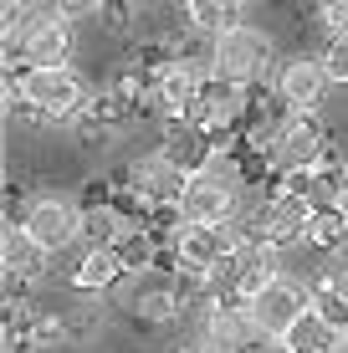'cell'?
I'll use <instances>...</instances> for the list:
<instances>
[{
  "label": "cell",
  "instance_id": "f1b7e54d",
  "mask_svg": "<svg viewBox=\"0 0 348 353\" xmlns=\"http://www.w3.org/2000/svg\"><path fill=\"white\" fill-rule=\"evenodd\" d=\"M52 6H57V16H62V21H77V16H92L103 0H52Z\"/></svg>",
  "mask_w": 348,
  "mask_h": 353
},
{
  "label": "cell",
  "instance_id": "603a6c76",
  "mask_svg": "<svg viewBox=\"0 0 348 353\" xmlns=\"http://www.w3.org/2000/svg\"><path fill=\"white\" fill-rule=\"evenodd\" d=\"M313 307L328 318L338 333H348V292L343 287H333V282H323L318 276V287H313Z\"/></svg>",
  "mask_w": 348,
  "mask_h": 353
},
{
  "label": "cell",
  "instance_id": "5b68a950",
  "mask_svg": "<svg viewBox=\"0 0 348 353\" xmlns=\"http://www.w3.org/2000/svg\"><path fill=\"white\" fill-rule=\"evenodd\" d=\"M241 241H246V236L236 230V215H231V221H221V225H179L174 256H179L185 272H210V266L225 261Z\"/></svg>",
  "mask_w": 348,
  "mask_h": 353
},
{
  "label": "cell",
  "instance_id": "2e32d148",
  "mask_svg": "<svg viewBox=\"0 0 348 353\" xmlns=\"http://www.w3.org/2000/svg\"><path fill=\"white\" fill-rule=\"evenodd\" d=\"M282 338L292 343V353H343V333H338L328 318H323L313 302H307V312H303L292 327H287Z\"/></svg>",
  "mask_w": 348,
  "mask_h": 353
},
{
  "label": "cell",
  "instance_id": "5bb4252c",
  "mask_svg": "<svg viewBox=\"0 0 348 353\" xmlns=\"http://www.w3.org/2000/svg\"><path fill=\"white\" fill-rule=\"evenodd\" d=\"M46 256H52V251H41V241L26 230V221H10V225H6V236H0V266H6L10 292H16L21 276H36V272H41Z\"/></svg>",
  "mask_w": 348,
  "mask_h": 353
},
{
  "label": "cell",
  "instance_id": "ba28073f",
  "mask_svg": "<svg viewBox=\"0 0 348 353\" xmlns=\"http://www.w3.org/2000/svg\"><path fill=\"white\" fill-rule=\"evenodd\" d=\"M174 215L185 225H221V221H231V215H236V194L221 190L205 174H190V185H185V194H179Z\"/></svg>",
  "mask_w": 348,
  "mask_h": 353
},
{
  "label": "cell",
  "instance_id": "7a4b0ae2",
  "mask_svg": "<svg viewBox=\"0 0 348 353\" xmlns=\"http://www.w3.org/2000/svg\"><path fill=\"white\" fill-rule=\"evenodd\" d=\"M318 164H328V128H323L313 113L292 108V113L282 118L277 139L267 143V169H277V174H307V169H318Z\"/></svg>",
  "mask_w": 348,
  "mask_h": 353
},
{
  "label": "cell",
  "instance_id": "8992f818",
  "mask_svg": "<svg viewBox=\"0 0 348 353\" xmlns=\"http://www.w3.org/2000/svg\"><path fill=\"white\" fill-rule=\"evenodd\" d=\"M313 210L318 205L307 200L303 190H277L267 205H261V236L272 241V246H303L307 241V225H313Z\"/></svg>",
  "mask_w": 348,
  "mask_h": 353
},
{
  "label": "cell",
  "instance_id": "ac0fdd59",
  "mask_svg": "<svg viewBox=\"0 0 348 353\" xmlns=\"http://www.w3.org/2000/svg\"><path fill=\"white\" fill-rule=\"evenodd\" d=\"M185 21L195 36H221L241 26V0H185Z\"/></svg>",
  "mask_w": 348,
  "mask_h": 353
},
{
  "label": "cell",
  "instance_id": "ffe728a7",
  "mask_svg": "<svg viewBox=\"0 0 348 353\" xmlns=\"http://www.w3.org/2000/svg\"><path fill=\"white\" fill-rule=\"evenodd\" d=\"M123 215H118V205L113 200H92V205H82V241L88 246H113L118 236H123Z\"/></svg>",
  "mask_w": 348,
  "mask_h": 353
},
{
  "label": "cell",
  "instance_id": "4dcf8cb0",
  "mask_svg": "<svg viewBox=\"0 0 348 353\" xmlns=\"http://www.w3.org/2000/svg\"><path fill=\"white\" fill-rule=\"evenodd\" d=\"M6 6H36V0H6Z\"/></svg>",
  "mask_w": 348,
  "mask_h": 353
},
{
  "label": "cell",
  "instance_id": "30bf717a",
  "mask_svg": "<svg viewBox=\"0 0 348 353\" xmlns=\"http://www.w3.org/2000/svg\"><path fill=\"white\" fill-rule=\"evenodd\" d=\"M190 118H195V123H205L210 133H231V128H241V118H246V88L210 77V82H205V92H200V97H195V108H190Z\"/></svg>",
  "mask_w": 348,
  "mask_h": 353
},
{
  "label": "cell",
  "instance_id": "6da1fadb",
  "mask_svg": "<svg viewBox=\"0 0 348 353\" xmlns=\"http://www.w3.org/2000/svg\"><path fill=\"white\" fill-rule=\"evenodd\" d=\"M210 72L221 82H236V88H251L272 72V36L256 26H231L215 36L210 46Z\"/></svg>",
  "mask_w": 348,
  "mask_h": 353
},
{
  "label": "cell",
  "instance_id": "f546056e",
  "mask_svg": "<svg viewBox=\"0 0 348 353\" xmlns=\"http://www.w3.org/2000/svg\"><path fill=\"white\" fill-rule=\"evenodd\" d=\"M338 210L348 215V164H343V194H338Z\"/></svg>",
  "mask_w": 348,
  "mask_h": 353
},
{
  "label": "cell",
  "instance_id": "9c48e42d",
  "mask_svg": "<svg viewBox=\"0 0 348 353\" xmlns=\"http://www.w3.org/2000/svg\"><path fill=\"white\" fill-rule=\"evenodd\" d=\"M26 230L41 241V251H67L72 241L82 236V210H72L67 200H36L26 210Z\"/></svg>",
  "mask_w": 348,
  "mask_h": 353
},
{
  "label": "cell",
  "instance_id": "4fadbf2b",
  "mask_svg": "<svg viewBox=\"0 0 348 353\" xmlns=\"http://www.w3.org/2000/svg\"><path fill=\"white\" fill-rule=\"evenodd\" d=\"M215 139H221V133H210L205 123H195L190 113L174 118V123H164V154H170L179 169H190V174L215 154Z\"/></svg>",
  "mask_w": 348,
  "mask_h": 353
},
{
  "label": "cell",
  "instance_id": "d4e9b609",
  "mask_svg": "<svg viewBox=\"0 0 348 353\" xmlns=\"http://www.w3.org/2000/svg\"><path fill=\"white\" fill-rule=\"evenodd\" d=\"M313 21H318L328 36L348 31V0H313Z\"/></svg>",
  "mask_w": 348,
  "mask_h": 353
},
{
  "label": "cell",
  "instance_id": "44dd1931",
  "mask_svg": "<svg viewBox=\"0 0 348 353\" xmlns=\"http://www.w3.org/2000/svg\"><path fill=\"white\" fill-rule=\"evenodd\" d=\"M307 246H318V251H343V246H348V215L338 210V205H328V210H313Z\"/></svg>",
  "mask_w": 348,
  "mask_h": 353
},
{
  "label": "cell",
  "instance_id": "7c38bea8",
  "mask_svg": "<svg viewBox=\"0 0 348 353\" xmlns=\"http://www.w3.org/2000/svg\"><path fill=\"white\" fill-rule=\"evenodd\" d=\"M231 261H236V292L241 297H251V292H261L267 282L282 276V246H272V241H241L231 251Z\"/></svg>",
  "mask_w": 348,
  "mask_h": 353
},
{
  "label": "cell",
  "instance_id": "8fae6325",
  "mask_svg": "<svg viewBox=\"0 0 348 353\" xmlns=\"http://www.w3.org/2000/svg\"><path fill=\"white\" fill-rule=\"evenodd\" d=\"M328 92H333V82H328V72H323L318 57H297V62H287V67L277 72V97H282L287 108L313 113Z\"/></svg>",
  "mask_w": 348,
  "mask_h": 353
},
{
  "label": "cell",
  "instance_id": "52a82bcc",
  "mask_svg": "<svg viewBox=\"0 0 348 353\" xmlns=\"http://www.w3.org/2000/svg\"><path fill=\"white\" fill-rule=\"evenodd\" d=\"M128 185H134L154 210H174L185 185H190V169H179L170 154H143L134 164V174H128Z\"/></svg>",
  "mask_w": 348,
  "mask_h": 353
},
{
  "label": "cell",
  "instance_id": "1f68e13d",
  "mask_svg": "<svg viewBox=\"0 0 348 353\" xmlns=\"http://www.w3.org/2000/svg\"><path fill=\"white\" fill-rule=\"evenodd\" d=\"M343 353H348V333H343Z\"/></svg>",
  "mask_w": 348,
  "mask_h": 353
},
{
  "label": "cell",
  "instance_id": "9a60e30c",
  "mask_svg": "<svg viewBox=\"0 0 348 353\" xmlns=\"http://www.w3.org/2000/svg\"><path fill=\"white\" fill-rule=\"evenodd\" d=\"M72 57V26L67 21H41V26H26V41H21V67H67Z\"/></svg>",
  "mask_w": 348,
  "mask_h": 353
},
{
  "label": "cell",
  "instance_id": "d6986e66",
  "mask_svg": "<svg viewBox=\"0 0 348 353\" xmlns=\"http://www.w3.org/2000/svg\"><path fill=\"white\" fill-rule=\"evenodd\" d=\"M118 261H123V272H149L154 261H159V236H154L149 225H123V236L113 241Z\"/></svg>",
  "mask_w": 348,
  "mask_h": 353
},
{
  "label": "cell",
  "instance_id": "4316f807",
  "mask_svg": "<svg viewBox=\"0 0 348 353\" xmlns=\"http://www.w3.org/2000/svg\"><path fill=\"white\" fill-rule=\"evenodd\" d=\"M57 343H62V327L52 318H36L31 323V348H57Z\"/></svg>",
  "mask_w": 348,
  "mask_h": 353
},
{
  "label": "cell",
  "instance_id": "83f0119b",
  "mask_svg": "<svg viewBox=\"0 0 348 353\" xmlns=\"http://www.w3.org/2000/svg\"><path fill=\"white\" fill-rule=\"evenodd\" d=\"M98 10H103V21H108L113 31H123V21L134 16V0H103Z\"/></svg>",
  "mask_w": 348,
  "mask_h": 353
},
{
  "label": "cell",
  "instance_id": "cb8c5ba5",
  "mask_svg": "<svg viewBox=\"0 0 348 353\" xmlns=\"http://www.w3.org/2000/svg\"><path fill=\"white\" fill-rule=\"evenodd\" d=\"M323 72H328V82L333 88H343L348 82V31H338V36H328V46H323Z\"/></svg>",
  "mask_w": 348,
  "mask_h": 353
},
{
  "label": "cell",
  "instance_id": "484cf974",
  "mask_svg": "<svg viewBox=\"0 0 348 353\" xmlns=\"http://www.w3.org/2000/svg\"><path fill=\"white\" fill-rule=\"evenodd\" d=\"M139 312H143L149 323H170V318H174V292H149V297L139 302Z\"/></svg>",
  "mask_w": 348,
  "mask_h": 353
},
{
  "label": "cell",
  "instance_id": "e0dca14e",
  "mask_svg": "<svg viewBox=\"0 0 348 353\" xmlns=\"http://www.w3.org/2000/svg\"><path fill=\"white\" fill-rule=\"evenodd\" d=\"M118 276H128L123 261H118V251L113 246H88V256H82L77 272H72V287L77 292H103V287H113Z\"/></svg>",
  "mask_w": 348,
  "mask_h": 353
},
{
  "label": "cell",
  "instance_id": "7402d4cb",
  "mask_svg": "<svg viewBox=\"0 0 348 353\" xmlns=\"http://www.w3.org/2000/svg\"><path fill=\"white\" fill-rule=\"evenodd\" d=\"M195 174L215 179V185H221V190H231V194H241V190H246V164H241V154H231V149H215L210 159L195 169Z\"/></svg>",
  "mask_w": 348,
  "mask_h": 353
},
{
  "label": "cell",
  "instance_id": "277c9868",
  "mask_svg": "<svg viewBox=\"0 0 348 353\" xmlns=\"http://www.w3.org/2000/svg\"><path fill=\"white\" fill-rule=\"evenodd\" d=\"M307 302H313V297H307L292 276H277V282H267L261 292H251V297H246V312H251V323H256L267 338H282L287 327L307 312Z\"/></svg>",
  "mask_w": 348,
  "mask_h": 353
},
{
  "label": "cell",
  "instance_id": "3957f363",
  "mask_svg": "<svg viewBox=\"0 0 348 353\" xmlns=\"http://www.w3.org/2000/svg\"><path fill=\"white\" fill-rule=\"evenodd\" d=\"M21 82H26L31 108L46 118H88L92 113V97L72 67H26Z\"/></svg>",
  "mask_w": 348,
  "mask_h": 353
}]
</instances>
